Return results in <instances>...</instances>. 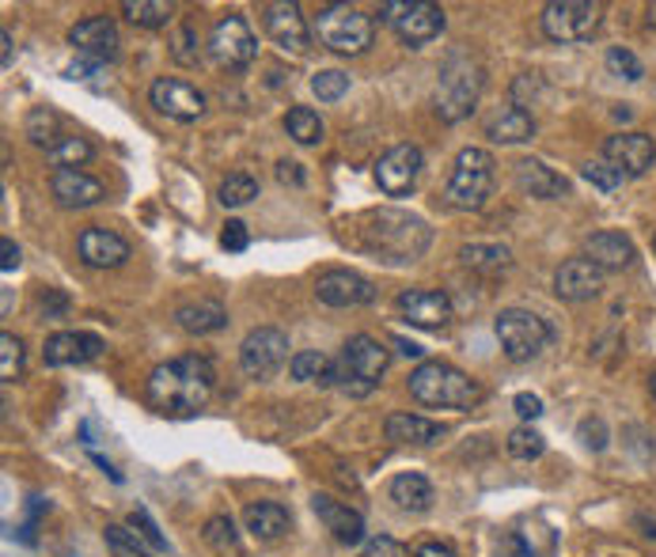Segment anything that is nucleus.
Masks as SVG:
<instances>
[{
    "label": "nucleus",
    "mask_w": 656,
    "mask_h": 557,
    "mask_svg": "<svg viewBox=\"0 0 656 557\" xmlns=\"http://www.w3.org/2000/svg\"><path fill=\"white\" fill-rule=\"evenodd\" d=\"M554 292L562 299H570V304H584V299H596L600 292H604V270H600L596 262H589L581 254V259H570L558 265L554 273Z\"/></svg>",
    "instance_id": "obj_21"
},
{
    "label": "nucleus",
    "mask_w": 656,
    "mask_h": 557,
    "mask_svg": "<svg viewBox=\"0 0 656 557\" xmlns=\"http://www.w3.org/2000/svg\"><path fill=\"white\" fill-rule=\"evenodd\" d=\"M103 538H106V550H111V557H153L145 550V538H140L137 530L122 527V524H106Z\"/></svg>",
    "instance_id": "obj_38"
},
{
    "label": "nucleus",
    "mask_w": 656,
    "mask_h": 557,
    "mask_svg": "<svg viewBox=\"0 0 656 557\" xmlns=\"http://www.w3.org/2000/svg\"><path fill=\"white\" fill-rule=\"evenodd\" d=\"M493 334H498L501 353L512 360V365L535 360L554 338L551 326H546L539 315L524 312V307H504V312L498 315V323H493Z\"/></svg>",
    "instance_id": "obj_8"
},
{
    "label": "nucleus",
    "mask_w": 656,
    "mask_h": 557,
    "mask_svg": "<svg viewBox=\"0 0 656 557\" xmlns=\"http://www.w3.org/2000/svg\"><path fill=\"white\" fill-rule=\"evenodd\" d=\"M493 186V156L486 148H464L451 167V179L445 186V198L451 209H482Z\"/></svg>",
    "instance_id": "obj_7"
},
{
    "label": "nucleus",
    "mask_w": 656,
    "mask_h": 557,
    "mask_svg": "<svg viewBox=\"0 0 656 557\" xmlns=\"http://www.w3.org/2000/svg\"><path fill=\"white\" fill-rule=\"evenodd\" d=\"M509 455L512 459H524V463H531V459H539L546 451V440H543V432L539 429H531V424H520V429H512L509 432Z\"/></svg>",
    "instance_id": "obj_39"
},
{
    "label": "nucleus",
    "mask_w": 656,
    "mask_h": 557,
    "mask_svg": "<svg viewBox=\"0 0 656 557\" xmlns=\"http://www.w3.org/2000/svg\"><path fill=\"white\" fill-rule=\"evenodd\" d=\"M584 259L596 262L604 273L607 270H631L634 259H637V251H634L631 235H623V232H596V235L584 239Z\"/></svg>",
    "instance_id": "obj_25"
},
{
    "label": "nucleus",
    "mask_w": 656,
    "mask_h": 557,
    "mask_svg": "<svg viewBox=\"0 0 656 557\" xmlns=\"http://www.w3.org/2000/svg\"><path fill=\"white\" fill-rule=\"evenodd\" d=\"M278 182L281 186H304L308 175H304V167H300V164H292V159H281V164H278Z\"/></svg>",
    "instance_id": "obj_52"
},
{
    "label": "nucleus",
    "mask_w": 656,
    "mask_h": 557,
    "mask_svg": "<svg viewBox=\"0 0 656 557\" xmlns=\"http://www.w3.org/2000/svg\"><path fill=\"white\" fill-rule=\"evenodd\" d=\"M69 46H73L80 57L106 65V61L118 57V27H114V20H106V15L80 20L73 31H69Z\"/></svg>",
    "instance_id": "obj_19"
},
{
    "label": "nucleus",
    "mask_w": 656,
    "mask_h": 557,
    "mask_svg": "<svg viewBox=\"0 0 656 557\" xmlns=\"http://www.w3.org/2000/svg\"><path fill=\"white\" fill-rule=\"evenodd\" d=\"M357 557H406V550L395 543V538L379 535V538H368V543H365V550H361Z\"/></svg>",
    "instance_id": "obj_50"
},
{
    "label": "nucleus",
    "mask_w": 656,
    "mask_h": 557,
    "mask_svg": "<svg viewBox=\"0 0 656 557\" xmlns=\"http://www.w3.org/2000/svg\"><path fill=\"white\" fill-rule=\"evenodd\" d=\"M50 193L58 198V206H65V209H92V206H100V201L106 198L103 182L92 179V175H84V171H76V167L53 171Z\"/></svg>",
    "instance_id": "obj_23"
},
{
    "label": "nucleus",
    "mask_w": 656,
    "mask_h": 557,
    "mask_svg": "<svg viewBox=\"0 0 656 557\" xmlns=\"http://www.w3.org/2000/svg\"><path fill=\"white\" fill-rule=\"evenodd\" d=\"M50 368H65V365H92V360L103 357V338L87 330H58L46 338V349H42Z\"/></svg>",
    "instance_id": "obj_20"
},
{
    "label": "nucleus",
    "mask_w": 656,
    "mask_h": 557,
    "mask_svg": "<svg viewBox=\"0 0 656 557\" xmlns=\"http://www.w3.org/2000/svg\"><path fill=\"white\" fill-rule=\"evenodd\" d=\"M58 129H61V118L50 111V106H34V111L27 114V137H31L34 145L46 148V153L53 145H61V140H65Z\"/></svg>",
    "instance_id": "obj_35"
},
{
    "label": "nucleus",
    "mask_w": 656,
    "mask_h": 557,
    "mask_svg": "<svg viewBox=\"0 0 656 557\" xmlns=\"http://www.w3.org/2000/svg\"><path fill=\"white\" fill-rule=\"evenodd\" d=\"M122 12H126L129 23H137V27H167L175 8L164 4V0H126Z\"/></svg>",
    "instance_id": "obj_37"
},
{
    "label": "nucleus",
    "mask_w": 656,
    "mask_h": 557,
    "mask_svg": "<svg viewBox=\"0 0 656 557\" xmlns=\"http://www.w3.org/2000/svg\"><path fill=\"white\" fill-rule=\"evenodd\" d=\"M410 395L421 406H437V410H471V406L482 402L478 379L445 365V360H421L410 371Z\"/></svg>",
    "instance_id": "obj_3"
},
{
    "label": "nucleus",
    "mask_w": 656,
    "mask_h": 557,
    "mask_svg": "<svg viewBox=\"0 0 656 557\" xmlns=\"http://www.w3.org/2000/svg\"><path fill=\"white\" fill-rule=\"evenodd\" d=\"M262 27L273 39V46H281L285 53H308L312 46V31H308V20L300 12V4H289V0H273V4H262Z\"/></svg>",
    "instance_id": "obj_13"
},
{
    "label": "nucleus",
    "mask_w": 656,
    "mask_h": 557,
    "mask_svg": "<svg viewBox=\"0 0 656 557\" xmlns=\"http://www.w3.org/2000/svg\"><path fill=\"white\" fill-rule=\"evenodd\" d=\"M217 387V371L206 357H175L167 365L153 368L148 376V406L167 418H194L198 410H206V402L212 398Z\"/></svg>",
    "instance_id": "obj_1"
},
{
    "label": "nucleus",
    "mask_w": 656,
    "mask_h": 557,
    "mask_svg": "<svg viewBox=\"0 0 656 557\" xmlns=\"http://www.w3.org/2000/svg\"><path fill=\"white\" fill-rule=\"evenodd\" d=\"M581 175L584 179H589L592 186H596V190H604V193H615V190H623V182H626V175L618 171L615 164H611V159H589V164L581 167Z\"/></svg>",
    "instance_id": "obj_40"
},
{
    "label": "nucleus",
    "mask_w": 656,
    "mask_h": 557,
    "mask_svg": "<svg viewBox=\"0 0 656 557\" xmlns=\"http://www.w3.org/2000/svg\"><path fill=\"white\" fill-rule=\"evenodd\" d=\"M65 304L69 299L58 296V292H46V296H42V307H46V312H65Z\"/></svg>",
    "instance_id": "obj_57"
},
{
    "label": "nucleus",
    "mask_w": 656,
    "mask_h": 557,
    "mask_svg": "<svg viewBox=\"0 0 656 557\" xmlns=\"http://www.w3.org/2000/svg\"><path fill=\"white\" fill-rule=\"evenodd\" d=\"M46 159L58 167V171H65V167H80V164H87V159H92V145H87L84 137H65L61 145L50 148Z\"/></svg>",
    "instance_id": "obj_41"
},
{
    "label": "nucleus",
    "mask_w": 656,
    "mask_h": 557,
    "mask_svg": "<svg viewBox=\"0 0 656 557\" xmlns=\"http://www.w3.org/2000/svg\"><path fill=\"white\" fill-rule=\"evenodd\" d=\"M100 61H87V57H80V61H73V65L65 69V76L69 80H92L95 73H100Z\"/></svg>",
    "instance_id": "obj_53"
},
{
    "label": "nucleus",
    "mask_w": 656,
    "mask_h": 557,
    "mask_svg": "<svg viewBox=\"0 0 656 557\" xmlns=\"http://www.w3.org/2000/svg\"><path fill=\"white\" fill-rule=\"evenodd\" d=\"M209 53L217 57V65L232 69V73H243V69H251L254 57H259V39H254V31L247 27L243 15H236V12L220 15L209 34Z\"/></svg>",
    "instance_id": "obj_10"
},
{
    "label": "nucleus",
    "mask_w": 656,
    "mask_h": 557,
    "mask_svg": "<svg viewBox=\"0 0 656 557\" xmlns=\"http://www.w3.org/2000/svg\"><path fill=\"white\" fill-rule=\"evenodd\" d=\"M312 92L319 95V103H339L350 92V76L342 69H323V73L312 76Z\"/></svg>",
    "instance_id": "obj_42"
},
{
    "label": "nucleus",
    "mask_w": 656,
    "mask_h": 557,
    "mask_svg": "<svg viewBox=\"0 0 656 557\" xmlns=\"http://www.w3.org/2000/svg\"><path fill=\"white\" fill-rule=\"evenodd\" d=\"M190 46H194V31H190V27H179V34H175V50H171L179 65H198L201 53L190 50Z\"/></svg>",
    "instance_id": "obj_47"
},
{
    "label": "nucleus",
    "mask_w": 656,
    "mask_h": 557,
    "mask_svg": "<svg viewBox=\"0 0 656 557\" xmlns=\"http://www.w3.org/2000/svg\"><path fill=\"white\" fill-rule=\"evenodd\" d=\"M387 360L392 353L384 349V341H376L372 334H353L339 357V387L353 398H365L387 371Z\"/></svg>",
    "instance_id": "obj_5"
},
{
    "label": "nucleus",
    "mask_w": 656,
    "mask_h": 557,
    "mask_svg": "<svg viewBox=\"0 0 656 557\" xmlns=\"http://www.w3.org/2000/svg\"><path fill=\"white\" fill-rule=\"evenodd\" d=\"M429 224L421 217H410V212H395V209H379L368 217L365 228V246L376 251L379 259L387 262H414L425 254L429 246Z\"/></svg>",
    "instance_id": "obj_2"
},
{
    "label": "nucleus",
    "mask_w": 656,
    "mask_h": 557,
    "mask_svg": "<svg viewBox=\"0 0 656 557\" xmlns=\"http://www.w3.org/2000/svg\"><path fill=\"white\" fill-rule=\"evenodd\" d=\"M80 262L92 265V270H118L129 259V243L122 235L106 232V228H84L80 232Z\"/></svg>",
    "instance_id": "obj_22"
},
{
    "label": "nucleus",
    "mask_w": 656,
    "mask_h": 557,
    "mask_svg": "<svg viewBox=\"0 0 656 557\" xmlns=\"http://www.w3.org/2000/svg\"><path fill=\"white\" fill-rule=\"evenodd\" d=\"M20 371H23V341L12 338V334H0V379L12 383V379H20Z\"/></svg>",
    "instance_id": "obj_43"
},
{
    "label": "nucleus",
    "mask_w": 656,
    "mask_h": 557,
    "mask_svg": "<svg viewBox=\"0 0 656 557\" xmlns=\"http://www.w3.org/2000/svg\"><path fill=\"white\" fill-rule=\"evenodd\" d=\"M653 398H656V371H653Z\"/></svg>",
    "instance_id": "obj_59"
},
{
    "label": "nucleus",
    "mask_w": 656,
    "mask_h": 557,
    "mask_svg": "<svg viewBox=\"0 0 656 557\" xmlns=\"http://www.w3.org/2000/svg\"><path fill=\"white\" fill-rule=\"evenodd\" d=\"M312 508H315L319 524L331 530V535L339 538V543L353 546V543H361V538H365V519H361V512H353L350 504L326 497V493H315V497H312Z\"/></svg>",
    "instance_id": "obj_24"
},
{
    "label": "nucleus",
    "mask_w": 656,
    "mask_h": 557,
    "mask_svg": "<svg viewBox=\"0 0 656 557\" xmlns=\"http://www.w3.org/2000/svg\"><path fill=\"white\" fill-rule=\"evenodd\" d=\"M175 323L183 326L186 334H212L220 326H228V312L212 299H201V304H183L175 312Z\"/></svg>",
    "instance_id": "obj_32"
},
{
    "label": "nucleus",
    "mask_w": 656,
    "mask_h": 557,
    "mask_svg": "<svg viewBox=\"0 0 656 557\" xmlns=\"http://www.w3.org/2000/svg\"><path fill=\"white\" fill-rule=\"evenodd\" d=\"M129 524L140 530V538H145V543H153L156 550H167V538L159 535V527L153 524V516H148L145 508H133V516H129Z\"/></svg>",
    "instance_id": "obj_46"
},
{
    "label": "nucleus",
    "mask_w": 656,
    "mask_h": 557,
    "mask_svg": "<svg viewBox=\"0 0 656 557\" xmlns=\"http://www.w3.org/2000/svg\"><path fill=\"white\" fill-rule=\"evenodd\" d=\"M517 186L528 198H539V201H558L570 193V182L558 171H551L543 159H517Z\"/></svg>",
    "instance_id": "obj_26"
},
{
    "label": "nucleus",
    "mask_w": 656,
    "mask_h": 557,
    "mask_svg": "<svg viewBox=\"0 0 656 557\" xmlns=\"http://www.w3.org/2000/svg\"><path fill=\"white\" fill-rule=\"evenodd\" d=\"M254 198H259V182H254L247 171L228 175V179L217 186V201L225 209H239V206H247V201H254Z\"/></svg>",
    "instance_id": "obj_36"
},
{
    "label": "nucleus",
    "mask_w": 656,
    "mask_h": 557,
    "mask_svg": "<svg viewBox=\"0 0 656 557\" xmlns=\"http://www.w3.org/2000/svg\"><path fill=\"white\" fill-rule=\"evenodd\" d=\"M600 4L584 0H551L543 8V34L554 42H589L600 31Z\"/></svg>",
    "instance_id": "obj_11"
},
{
    "label": "nucleus",
    "mask_w": 656,
    "mask_h": 557,
    "mask_svg": "<svg viewBox=\"0 0 656 557\" xmlns=\"http://www.w3.org/2000/svg\"><path fill=\"white\" fill-rule=\"evenodd\" d=\"M395 307L406 323L421 326V330H440L451 318V299H448V292H440V288H403Z\"/></svg>",
    "instance_id": "obj_15"
},
{
    "label": "nucleus",
    "mask_w": 656,
    "mask_h": 557,
    "mask_svg": "<svg viewBox=\"0 0 656 557\" xmlns=\"http://www.w3.org/2000/svg\"><path fill=\"white\" fill-rule=\"evenodd\" d=\"M512 410H517L524 421H535V418H543V398L531 395V391H520L517 398H512Z\"/></svg>",
    "instance_id": "obj_51"
},
{
    "label": "nucleus",
    "mask_w": 656,
    "mask_h": 557,
    "mask_svg": "<svg viewBox=\"0 0 656 557\" xmlns=\"http://www.w3.org/2000/svg\"><path fill=\"white\" fill-rule=\"evenodd\" d=\"M486 137L498 140V145H524V140L535 137V118L528 111H520V106H504L501 114L490 118Z\"/></svg>",
    "instance_id": "obj_29"
},
{
    "label": "nucleus",
    "mask_w": 656,
    "mask_h": 557,
    "mask_svg": "<svg viewBox=\"0 0 656 557\" xmlns=\"http://www.w3.org/2000/svg\"><path fill=\"white\" fill-rule=\"evenodd\" d=\"M379 20H384L406 46H425L445 31V8L425 4V0H384L379 4Z\"/></svg>",
    "instance_id": "obj_9"
},
{
    "label": "nucleus",
    "mask_w": 656,
    "mask_h": 557,
    "mask_svg": "<svg viewBox=\"0 0 656 557\" xmlns=\"http://www.w3.org/2000/svg\"><path fill=\"white\" fill-rule=\"evenodd\" d=\"M459 262L471 265L478 273H504L512 265V251L501 243H467L459 251Z\"/></svg>",
    "instance_id": "obj_33"
},
{
    "label": "nucleus",
    "mask_w": 656,
    "mask_h": 557,
    "mask_svg": "<svg viewBox=\"0 0 656 557\" xmlns=\"http://www.w3.org/2000/svg\"><path fill=\"white\" fill-rule=\"evenodd\" d=\"M0 254H4V259H0V270L4 273L20 270V246H15L12 239H0Z\"/></svg>",
    "instance_id": "obj_55"
},
{
    "label": "nucleus",
    "mask_w": 656,
    "mask_h": 557,
    "mask_svg": "<svg viewBox=\"0 0 656 557\" xmlns=\"http://www.w3.org/2000/svg\"><path fill=\"white\" fill-rule=\"evenodd\" d=\"M312 31L326 50L342 53V57H357V53H365L372 46V20L361 8H350V4L319 8Z\"/></svg>",
    "instance_id": "obj_6"
},
{
    "label": "nucleus",
    "mask_w": 656,
    "mask_h": 557,
    "mask_svg": "<svg viewBox=\"0 0 656 557\" xmlns=\"http://www.w3.org/2000/svg\"><path fill=\"white\" fill-rule=\"evenodd\" d=\"M247 243H251V235H247V224H239V220H228L225 232H220V246H225V251H247Z\"/></svg>",
    "instance_id": "obj_48"
},
{
    "label": "nucleus",
    "mask_w": 656,
    "mask_h": 557,
    "mask_svg": "<svg viewBox=\"0 0 656 557\" xmlns=\"http://www.w3.org/2000/svg\"><path fill=\"white\" fill-rule=\"evenodd\" d=\"M387 497H392L403 512H429L433 504V485L425 474H395L392 485H387Z\"/></svg>",
    "instance_id": "obj_31"
},
{
    "label": "nucleus",
    "mask_w": 656,
    "mask_h": 557,
    "mask_svg": "<svg viewBox=\"0 0 656 557\" xmlns=\"http://www.w3.org/2000/svg\"><path fill=\"white\" fill-rule=\"evenodd\" d=\"M315 296L326 307H365L376 299V288H372L368 277H361L353 270H326L315 281Z\"/></svg>",
    "instance_id": "obj_17"
},
{
    "label": "nucleus",
    "mask_w": 656,
    "mask_h": 557,
    "mask_svg": "<svg viewBox=\"0 0 656 557\" xmlns=\"http://www.w3.org/2000/svg\"><path fill=\"white\" fill-rule=\"evenodd\" d=\"M206 538H209V546H217V550H236L239 546L236 524L228 516H212L206 524Z\"/></svg>",
    "instance_id": "obj_45"
},
{
    "label": "nucleus",
    "mask_w": 656,
    "mask_h": 557,
    "mask_svg": "<svg viewBox=\"0 0 656 557\" xmlns=\"http://www.w3.org/2000/svg\"><path fill=\"white\" fill-rule=\"evenodd\" d=\"M414 557H459V554H456V546H448V543H440V538H433V543H421L418 550H414Z\"/></svg>",
    "instance_id": "obj_54"
},
{
    "label": "nucleus",
    "mask_w": 656,
    "mask_h": 557,
    "mask_svg": "<svg viewBox=\"0 0 656 557\" xmlns=\"http://www.w3.org/2000/svg\"><path fill=\"white\" fill-rule=\"evenodd\" d=\"M581 440H584V448H592V451H604V448H607V424L600 421V418H592V421H581Z\"/></svg>",
    "instance_id": "obj_49"
},
{
    "label": "nucleus",
    "mask_w": 656,
    "mask_h": 557,
    "mask_svg": "<svg viewBox=\"0 0 656 557\" xmlns=\"http://www.w3.org/2000/svg\"><path fill=\"white\" fill-rule=\"evenodd\" d=\"M12 57H15V39H12V31H0V65H12Z\"/></svg>",
    "instance_id": "obj_56"
},
{
    "label": "nucleus",
    "mask_w": 656,
    "mask_h": 557,
    "mask_svg": "<svg viewBox=\"0 0 656 557\" xmlns=\"http://www.w3.org/2000/svg\"><path fill=\"white\" fill-rule=\"evenodd\" d=\"M243 524H247V530H251L254 538H262V543H273V538L289 535L292 516H289L285 504H278V501H259V504H247Z\"/></svg>",
    "instance_id": "obj_28"
},
{
    "label": "nucleus",
    "mask_w": 656,
    "mask_h": 557,
    "mask_svg": "<svg viewBox=\"0 0 656 557\" xmlns=\"http://www.w3.org/2000/svg\"><path fill=\"white\" fill-rule=\"evenodd\" d=\"M398 353H403V357H421V345H414V341H406V338H398Z\"/></svg>",
    "instance_id": "obj_58"
},
{
    "label": "nucleus",
    "mask_w": 656,
    "mask_h": 557,
    "mask_svg": "<svg viewBox=\"0 0 656 557\" xmlns=\"http://www.w3.org/2000/svg\"><path fill=\"white\" fill-rule=\"evenodd\" d=\"M285 133L296 145H319L323 140V118L312 111V106H292L285 114Z\"/></svg>",
    "instance_id": "obj_34"
},
{
    "label": "nucleus",
    "mask_w": 656,
    "mask_h": 557,
    "mask_svg": "<svg viewBox=\"0 0 656 557\" xmlns=\"http://www.w3.org/2000/svg\"><path fill=\"white\" fill-rule=\"evenodd\" d=\"M384 432H387V440H395V444L429 448V444H440V437H445L448 429L429 418H418V413H392V418L384 421Z\"/></svg>",
    "instance_id": "obj_27"
},
{
    "label": "nucleus",
    "mask_w": 656,
    "mask_h": 557,
    "mask_svg": "<svg viewBox=\"0 0 656 557\" xmlns=\"http://www.w3.org/2000/svg\"><path fill=\"white\" fill-rule=\"evenodd\" d=\"M604 159L618 167V171L626 175V179H637V175H645L653 167L656 159V145L649 133H615V137L604 140Z\"/></svg>",
    "instance_id": "obj_18"
},
{
    "label": "nucleus",
    "mask_w": 656,
    "mask_h": 557,
    "mask_svg": "<svg viewBox=\"0 0 656 557\" xmlns=\"http://www.w3.org/2000/svg\"><path fill=\"white\" fill-rule=\"evenodd\" d=\"M478 95H482V65L475 57H467L464 50L448 53V61L440 65L437 80V114L440 122H464L475 111Z\"/></svg>",
    "instance_id": "obj_4"
},
{
    "label": "nucleus",
    "mask_w": 656,
    "mask_h": 557,
    "mask_svg": "<svg viewBox=\"0 0 656 557\" xmlns=\"http://www.w3.org/2000/svg\"><path fill=\"white\" fill-rule=\"evenodd\" d=\"M292 379L300 383H319V387H339V360H331L319 349H304L289 360Z\"/></svg>",
    "instance_id": "obj_30"
},
{
    "label": "nucleus",
    "mask_w": 656,
    "mask_h": 557,
    "mask_svg": "<svg viewBox=\"0 0 656 557\" xmlns=\"http://www.w3.org/2000/svg\"><path fill=\"white\" fill-rule=\"evenodd\" d=\"M148 99L159 114L175 122H198L201 111H206V95L194 84H186L179 76H159L153 87H148Z\"/></svg>",
    "instance_id": "obj_14"
},
{
    "label": "nucleus",
    "mask_w": 656,
    "mask_h": 557,
    "mask_svg": "<svg viewBox=\"0 0 656 557\" xmlns=\"http://www.w3.org/2000/svg\"><path fill=\"white\" fill-rule=\"evenodd\" d=\"M604 61H607L611 73L623 76V80H642L645 76V69H642V61H637V53L626 50V46H611Z\"/></svg>",
    "instance_id": "obj_44"
},
{
    "label": "nucleus",
    "mask_w": 656,
    "mask_h": 557,
    "mask_svg": "<svg viewBox=\"0 0 656 557\" xmlns=\"http://www.w3.org/2000/svg\"><path fill=\"white\" fill-rule=\"evenodd\" d=\"M289 360V334L278 326H259L239 345V368L251 379H270Z\"/></svg>",
    "instance_id": "obj_12"
},
{
    "label": "nucleus",
    "mask_w": 656,
    "mask_h": 557,
    "mask_svg": "<svg viewBox=\"0 0 656 557\" xmlns=\"http://www.w3.org/2000/svg\"><path fill=\"white\" fill-rule=\"evenodd\" d=\"M653 251H656V235H653Z\"/></svg>",
    "instance_id": "obj_60"
},
{
    "label": "nucleus",
    "mask_w": 656,
    "mask_h": 557,
    "mask_svg": "<svg viewBox=\"0 0 656 557\" xmlns=\"http://www.w3.org/2000/svg\"><path fill=\"white\" fill-rule=\"evenodd\" d=\"M421 175V148L418 145H395L387 156H379L376 164V182L387 198H403L418 186Z\"/></svg>",
    "instance_id": "obj_16"
}]
</instances>
